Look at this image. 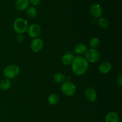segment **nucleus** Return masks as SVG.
Instances as JSON below:
<instances>
[{"label":"nucleus","instance_id":"11","mask_svg":"<svg viewBox=\"0 0 122 122\" xmlns=\"http://www.w3.org/2000/svg\"><path fill=\"white\" fill-rule=\"evenodd\" d=\"M112 66L110 63L108 61H104L100 64L98 69L99 71L101 74L105 75V74L109 73L111 71V70H112Z\"/></svg>","mask_w":122,"mask_h":122},{"label":"nucleus","instance_id":"17","mask_svg":"<svg viewBox=\"0 0 122 122\" xmlns=\"http://www.w3.org/2000/svg\"><path fill=\"white\" fill-rule=\"evenodd\" d=\"M54 80L58 83H62L66 81V76L61 73H57L54 76Z\"/></svg>","mask_w":122,"mask_h":122},{"label":"nucleus","instance_id":"12","mask_svg":"<svg viewBox=\"0 0 122 122\" xmlns=\"http://www.w3.org/2000/svg\"><path fill=\"white\" fill-rule=\"evenodd\" d=\"M15 5L17 9L19 10H25L29 7V0H17Z\"/></svg>","mask_w":122,"mask_h":122},{"label":"nucleus","instance_id":"16","mask_svg":"<svg viewBox=\"0 0 122 122\" xmlns=\"http://www.w3.org/2000/svg\"><path fill=\"white\" fill-rule=\"evenodd\" d=\"M98 25L100 27L104 29H107L109 27V21L107 19L104 17H101L98 21Z\"/></svg>","mask_w":122,"mask_h":122},{"label":"nucleus","instance_id":"22","mask_svg":"<svg viewBox=\"0 0 122 122\" xmlns=\"http://www.w3.org/2000/svg\"><path fill=\"white\" fill-rule=\"evenodd\" d=\"M117 83L119 86H122V75L120 74L117 78Z\"/></svg>","mask_w":122,"mask_h":122},{"label":"nucleus","instance_id":"7","mask_svg":"<svg viewBox=\"0 0 122 122\" xmlns=\"http://www.w3.org/2000/svg\"><path fill=\"white\" fill-rule=\"evenodd\" d=\"M43 46H44V44H43L42 40L39 38H34L31 42V49L35 52H40L42 50Z\"/></svg>","mask_w":122,"mask_h":122},{"label":"nucleus","instance_id":"6","mask_svg":"<svg viewBox=\"0 0 122 122\" xmlns=\"http://www.w3.org/2000/svg\"><path fill=\"white\" fill-rule=\"evenodd\" d=\"M41 33V27L38 24H33L27 29V33L30 37L36 38Z\"/></svg>","mask_w":122,"mask_h":122},{"label":"nucleus","instance_id":"18","mask_svg":"<svg viewBox=\"0 0 122 122\" xmlns=\"http://www.w3.org/2000/svg\"><path fill=\"white\" fill-rule=\"evenodd\" d=\"M48 101L50 104L52 105V106L56 105L59 101V97L57 94H52L49 95L48 98Z\"/></svg>","mask_w":122,"mask_h":122},{"label":"nucleus","instance_id":"13","mask_svg":"<svg viewBox=\"0 0 122 122\" xmlns=\"http://www.w3.org/2000/svg\"><path fill=\"white\" fill-rule=\"evenodd\" d=\"M120 118L117 113L114 112H109L106 115V122H119Z\"/></svg>","mask_w":122,"mask_h":122},{"label":"nucleus","instance_id":"15","mask_svg":"<svg viewBox=\"0 0 122 122\" xmlns=\"http://www.w3.org/2000/svg\"><path fill=\"white\" fill-rule=\"evenodd\" d=\"M11 82L8 79H3L0 82V89L3 91H7L11 88Z\"/></svg>","mask_w":122,"mask_h":122},{"label":"nucleus","instance_id":"14","mask_svg":"<svg viewBox=\"0 0 122 122\" xmlns=\"http://www.w3.org/2000/svg\"><path fill=\"white\" fill-rule=\"evenodd\" d=\"M74 50H75V52L77 54H83L86 53L88 50H87L86 46L85 44H78L75 46Z\"/></svg>","mask_w":122,"mask_h":122},{"label":"nucleus","instance_id":"9","mask_svg":"<svg viewBox=\"0 0 122 122\" xmlns=\"http://www.w3.org/2000/svg\"><path fill=\"white\" fill-rule=\"evenodd\" d=\"M90 13L94 17H100L102 14V9L98 4H93L90 7Z\"/></svg>","mask_w":122,"mask_h":122},{"label":"nucleus","instance_id":"10","mask_svg":"<svg viewBox=\"0 0 122 122\" xmlns=\"http://www.w3.org/2000/svg\"><path fill=\"white\" fill-rule=\"evenodd\" d=\"M75 58V56L73 54L71 53V52H67V53L65 54L62 57V63H63V64L64 65L69 66L70 64H72Z\"/></svg>","mask_w":122,"mask_h":122},{"label":"nucleus","instance_id":"2","mask_svg":"<svg viewBox=\"0 0 122 122\" xmlns=\"http://www.w3.org/2000/svg\"><path fill=\"white\" fill-rule=\"evenodd\" d=\"M13 26L14 30L18 33V34H23L27 30L28 23L27 20L23 18L19 17L14 21Z\"/></svg>","mask_w":122,"mask_h":122},{"label":"nucleus","instance_id":"3","mask_svg":"<svg viewBox=\"0 0 122 122\" xmlns=\"http://www.w3.org/2000/svg\"><path fill=\"white\" fill-rule=\"evenodd\" d=\"M20 72L19 67L14 64L7 66L4 70V75L8 79H11L16 77Z\"/></svg>","mask_w":122,"mask_h":122},{"label":"nucleus","instance_id":"20","mask_svg":"<svg viewBox=\"0 0 122 122\" xmlns=\"http://www.w3.org/2000/svg\"><path fill=\"white\" fill-rule=\"evenodd\" d=\"M37 11L34 7H30L26 11V15L30 19H33L36 16Z\"/></svg>","mask_w":122,"mask_h":122},{"label":"nucleus","instance_id":"1","mask_svg":"<svg viewBox=\"0 0 122 122\" xmlns=\"http://www.w3.org/2000/svg\"><path fill=\"white\" fill-rule=\"evenodd\" d=\"M71 64L73 73L77 76H81L85 73L89 67V63L86 58L81 56L75 57Z\"/></svg>","mask_w":122,"mask_h":122},{"label":"nucleus","instance_id":"21","mask_svg":"<svg viewBox=\"0 0 122 122\" xmlns=\"http://www.w3.org/2000/svg\"><path fill=\"white\" fill-rule=\"evenodd\" d=\"M30 3L34 6H37L39 5L41 2V0H29Z\"/></svg>","mask_w":122,"mask_h":122},{"label":"nucleus","instance_id":"8","mask_svg":"<svg viewBox=\"0 0 122 122\" xmlns=\"http://www.w3.org/2000/svg\"><path fill=\"white\" fill-rule=\"evenodd\" d=\"M85 96L89 102H93L96 101L97 98V92L94 89L92 88H87L85 92Z\"/></svg>","mask_w":122,"mask_h":122},{"label":"nucleus","instance_id":"4","mask_svg":"<svg viewBox=\"0 0 122 122\" xmlns=\"http://www.w3.org/2000/svg\"><path fill=\"white\" fill-rule=\"evenodd\" d=\"M61 89L63 94L68 97H71L76 92V86L75 84L69 81L63 82L61 86Z\"/></svg>","mask_w":122,"mask_h":122},{"label":"nucleus","instance_id":"5","mask_svg":"<svg viewBox=\"0 0 122 122\" xmlns=\"http://www.w3.org/2000/svg\"><path fill=\"white\" fill-rule=\"evenodd\" d=\"M86 60L91 63H95L98 61L101 57L100 52L96 49H89L86 52Z\"/></svg>","mask_w":122,"mask_h":122},{"label":"nucleus","instance_id":"19","mask_svg":"<svg viewBox=\"0 0 122 122\" xmlns=\"http://www.w3.org/2000/svg\"><path fill=\"white\" fill-rule=\"evenodd\" d=\"M89 44L91 48L96 49L100 46V41L98 38H96V37H94V38H92L90 39L89 42Z\"/></svg>","mask_w":122,"mask_h":122},{"label":"nucleus","instance_id":"23","mask_svg":"<svg viewBox=\"0 0 122 122\" xmlns=\"http://www.w3.org/2000/svg\"><path fill=\"white\" fill-rule=\"evenodd\" d=\"M24 40V36L22 34H18L16 36V41L19 42H21Z\"/></svg>","mask_w":122,"mask_h":122}]
</instances>
